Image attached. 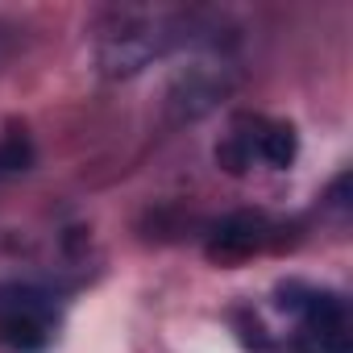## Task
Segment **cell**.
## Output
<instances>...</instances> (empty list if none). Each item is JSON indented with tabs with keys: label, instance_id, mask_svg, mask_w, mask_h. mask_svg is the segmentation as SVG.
Here are the masks:
<instances>
[{
	"label": "cell",
	"instance_id": "obj_1",
	"mask_svg": "<svg viewBox=\"0 0 353 353\" xmlns=\"http://www.w3.org/2000/svg\"><path fill=\"white\" fill-rule=\"evenodd\" d=\"M166 42H170V34H166L162 17H154V13H125V17H117V26L100 42V63L112 75H133L154 54H162Z\"/></svg>",
	"mask_w": 353,
	"mask_h": 353
},
{
	"label": "cell",
	"instance_id": "obj_2",
	"mask_svg": "<svg viewBox=\"0 0 353 353\" xmlns=\"http://www.w3.org/2000/svg\"><path fill=\"white\" fill-rule=\"evenodd\" d=\"M283 307L299 316L303 336H312L320 353H349V320L341 295L312 291V287H283Z\"/></svg>",
	"mask_w": 353,
	"mask_h": 353
},
{
	"label": "cell",
	"instance_id": "obj_3",
	"mask_svg": "<svg viewBox=\"0 0 353 353\" xmlns=\"http://www.w3.org/2000/svg\"><path fill=\"white\" fill-rule=\"evenodd\" d=\"M50 328H54V312H50L46 295L0 291V345L34 353L50 341Z\"/></svg>",
	"mask_w": 353,
	"mask_h": 353
},
{
	"label": "cell",
	"instance_id": "obj_4",
	"mask_svg": "<svg viewBox=\"0 0 353 353\" xmlns=\"http://www.w3.org/2000/svg\"><path fill=\"white\" fill-rule=\"evenodd\" d=\"M262 245V221L241 212V216H229L225 225H216L212 241H208V258L216 262H237L245 254H254Z\"/></svg>",
	"mask_w": 353,
	"mask_h": 353
},
{
	"label": "cell",
	"instance_id": "obj_5",
	"mask_svg": "<svg viewBox=\"0 0 353 353\" xmlns=\"http://www.w3.org/2000/svg\"><path fill=\"white\" fill-rule=\"evenodd\" d=\"M254 150H258L270 166H287V162L295 158V129L283 125V121H279V125H262Z\"/></svg>",
	"mask_w": 353,
	"mask_h": 353
},
{
	"label": "cell",
	"instance_id": "obj_6",
	"mask_svg": "<svg viewBox=\"0 0 353 353\" xmlns=\"http://www.w3.org/2000/svg\"><path fill=\"white\" fill-rule=\"evenodd\" d=\"M30 158H34V150H30V141L21 133L5 137V145H0V170H26Z\"/></svg>",
	"mask_w": 353,
	"mask_h": 353
}]
</instances>
